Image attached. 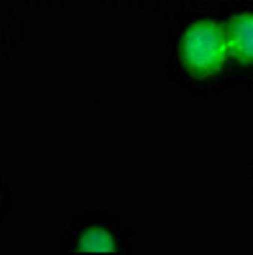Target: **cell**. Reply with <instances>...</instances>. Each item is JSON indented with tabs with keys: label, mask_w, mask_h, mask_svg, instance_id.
I'll list each match as a JSON object with an SVG mask.
<instances>
[{
	"label": "cell",
	"mask_w": 253,
	"mask_h": 255,
	"mask_svg": "<svg viewBox=\"0 0 253 255\" xmlns=\"http://www.w3.org/2000/svg\"><path fill=\"white\" fill-rule=\"evenodd\" d=\"M77 253H115V238L102 227H87L77 238Z\"/></svg>",
	"instance_id": "3957f363"
},
{
	"label": "cell",
	"mask_w": 253,
	"mask_h": 255,
	"mask_svg": "<svg viewBox=\"0 0 253 255\" xmlns=\"http://www.w3.org/2000/svg\"><path fill=\"white\" fill-rule=\"evenodd\" d=\"M223 33L230 59L253 67V13H233L223 23Z\"/></svg>",
	"instance_id": "7a4b0ae2"
},
{
	"label": "cell",
	"mask_w": 253,
	"mask_h": 255,
	"mask_svg": "<svg viewBox=\"0 0 253 255\" xmlns=\"http://www.w3.org/2000/svg\"><path fill=\"white\" fill-rule=\"evenodd\" d=\"M223 23L213 18L195 20L179 38V61L195 79H215L228 64Z\"/></svg>",
	"instance_id": "6da1fadb"
}]
</instances>
